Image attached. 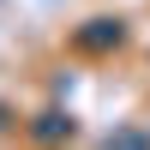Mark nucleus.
Wrapping results in <instances>:
<instances>
[{"label": "nucleus", "instance_id": "nucleus-1", "mask_svg": "<svg viewBox=\"0 0 150 150\" xmlns=\"http://www.w3.org/2000/svg\"><path fill=\"white\" fill-rule=\"evenodd\" d=\"M72 42H78V48H90V54H108V48H120V42H126V24H120V18H90L78 36H72Z\"/></svg>", "mask_w": 150, "mask_h": 150}, {"label": "nucleus", "instance_id": "nucleus-2", "mask_svg": "<svg viewBox=\"0 0 150 150\" xmlns=\"http://www.w3.org/2000/svg\"><path fill=\"white\" fill-rule=\"evenodd\" d=\"M72 132H78V126H72V114H60V108H42V114L30 120V138L36 144H66Z\"/></svg>", "mask_w": 150, "mask_h": 150}, {"label": "nucleus", "instance_id": "nucleus-3", "mask_svg": "<svg viewBox=\"0 0 150 150\" xmlns=\"http://www.w3.org/2000/svg\"><path fill=\"white\" fill-rule=\"evenodd\" d=\"M102 150H150V132H138V126H120V132H114Z\"/></svg>", "mask_w": 150, "mask_h": 150}]
</instances>
